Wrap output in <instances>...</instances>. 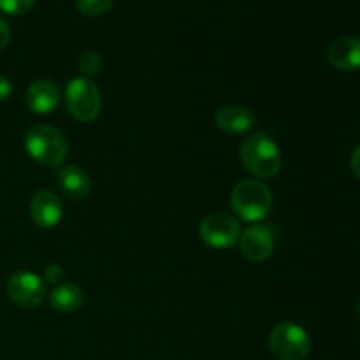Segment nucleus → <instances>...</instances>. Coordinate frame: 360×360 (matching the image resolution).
Here are the masks:
<instances>
[{
	"mask_svg": "<svg viewBox=\"0 0 360 360\" xmlns=\"http://www.w3.org/2000/svg\"><path fill=\"white\" fill-rule=\"evenodd\" d=\"M239 157L248 172L259 179H271L281 169V151L267 132H253L243 139Z\"/></svg>",
	"mask_w": 360,
	"mask_h": 360,
	"instance_id": "obj_1",
	"label": "nucleus"
},
{
	"mask_svg": "<svg viewBox=\"0 0 360 360\" xmlns=\"http://www.w3.org/2000/svg\"><path fill=\"white\" fill-rule=\"evenodd\" d=\"M25 151L44 167H60L69 153V141L62 130L48 123L30 127L23 137Z\"/></svg>",
	"mask_w": 360,
	"mask_h": 360,
	"instance_id": "obj_2",
	"label": "nucleus"
},
{
	"mask_svg": "<svg viewBox=\"0 0 360 360\" xmlns=\"http://www.w3.org/2000/svg\"><path fill=\"white\" fill-rule=\"evenodd\" d=\"M231 207L243 221L264 220L273 207V193L269 186L259 179H243L231 193Z\"/></svg>",
	"mask_w": 360,
	"mask_h": 360,
	"instance_id": "obj_3",
	"label": "nucleus"
},
{
	"mask_svg": "<svg viewBox=\"0 0 360 360\" xmlns=\"http://www.w3.org/2000/svg\"><path fill=\"white\" fill-rule=\"evenodd\" d=\"M65 105L67 111L77 122L90 123L101 115L102 95L97 84L90 77H74L65 86Z\"/></svg>",
	"mask_w": 360,
	"mask_h": 360,
	"instance_id": "obj_4",
	"label": "nucleus"
},
{
	"mask_svg": "<svg viewBox=\"0 0 360 360\" xmlns=\"http://www.w3.org/2000/svg\"><path fill=\"white\" fill-rule=\"evenodd\" d=\"M269 350L278 360H304L311 352V340L297 323L281 322L271 330Z\"/></svg>",
	"mask_w": 360,
	"mask_h": 360,
	"instance_id": "obj_5",
	"label": "nucleus"
},
{
	"mask_svg": "<svg viewBox=\"0 0 360 360\" xmlns=\"http://www.w3.org/2000/svg\"><path fill=\"white\" fill-rule=\"evenodd\" d=\"M200 239L204 245L214 250H229L239 243L241 238V225L232 214L211 213L200 221Z\"/></svg>",
	"mask_w": 360,
	"mask_h": 360,
	"instance_id": "obj_6",
	"label": "nucleus"
},
{
	"mask_svg": "<svg viewBox=\"0 0 360 360\" xmlns=\"http://www.w3.org/2000/svg\"><path fill=\"white\" fill-rule=\"evenodd\" d=\"M6 290L11 301L25 309L39 308L48 295L44 280L30 271H18L11 274Z\"/></svg>",
	"mask_w": 360,
	"mask_h": 360,
	"instance_id": "obj_7",
	"label": "nucleus"
},
{
	"mask_svg": "<svg viewBox=\"0 0 360 360\" xmlns=\"http://www.w3.org/2000/svg\"><path fill=\"white\" fill-rule=\"evenodd\" d=\"M239 248H241L245 259L250 262H264L271 257L274 250V234L267 225L253 224L241 232L239 238Z\"/></svg>",
	"mask_w": 360,
	"mask_h": 360,
	"instance_id": "obj_8",
	"label": "nucleus"
},
{
	"mask_svg": "<svg viewBox=\"0 0 360 360\" xmlns=\"http://www.w3.org/2000/svg\"><path fill=\"white\" fill-rule=\"evenodd\" d=\"M30 217L37 227H56L63 218L62 200L51 190H39L30 200Z\"/></svg>",
	"mask_w": 360,
	"mask_h": 360,
	"instance_id": "obj_9",
	"label": "nucleus"
},
{
	"mask_svg": "<svg viewBox=\"0 0 360 360\" xmlns=\"http://www.w3.org/2000/svg\"><path fill=\"white\" fill-rule=\"evenodd\" d=\"M25 104L35 115H49L60 104V90L53 81L37 79L27 88Z\"/></svg>",
	"mask_w": 360,
	"mask_h": 360,
	"instance_id": "obj_10",
	"label": "nucleus"
},
{
	"mask_svg": "<svg viewBox=\"0 0 360 360\" xmlns=\"http://www.w3.org/2000/svg\"><path fill=\"white\" fill-rule=\"evenodd\" d=\"M214 123H217V127L221 132L238 136V134H245L250 129H253L257 123V118L245 105L231 104L218 109L217 115H214Z\"/></svg>",
	"mask_w": 360,
	"mask_h": 360,
	"instance_id": "obj_11",
	"label": "nucleus"
},
{
	"mask_svg": "<svg viewBox=\"0 0 360 360\" xmlns=\"http://www.w3.org/2000/svg\"><path fill=\"white\" fill-rule=\"evenodd\" d=\"M327 62L338 70L350 72L360 69V37L336 39L327 49Z\"/></svg>",
	"mask_w": 360,
	"mask_h": 360,
	"instance_id": "obj_12",
	"label": "nucleus"
},
{
	"mask_svg": "<svg viewBox=\"0 0 360 360\" xmlns=\"http://www.w3.org/2000/svg\"><path fill=\"white\" fill-rule=\"evenodd\" d=\"M58 185L63 195H67L72 200L84 199L91 190L90 178L77 165H62L58 169Z\"/></svg>",
	"mask_w": 360,
	"mask_h": 360,
	"instance_id": "obj_13",
	"label": "nucleus"
},
{
	"mask_svg": "<svg viewBox=\"0 0 360 360\" xmlns=\"http://www.w3.org/2000/svg\"><path fill=\"white\" fill-rule=\"evenodd\" d=\"M84 295L77 285L60 283L49 294V304L58 313H74L83 306Z\"/></svg>",
	"mask_w": 360,
	"mask_h": 360,
	"instance_id": "obj_14",
	"label": "nucleus"
},
{
	"mask_svg": "<svg viewBox=\"0 0 360 360\" xmlns=\"http://www.w3.org/2000/svg\"><path fill=\"white\" fill-rule=\"evenodd\" d=\"M115 0H76V7L84 16H102L112 7Z\"/></svg>",
	"mask_w": 360,
	"mask_h": 360,
	"instance_id": "obj_15",
	"label": "nucleus"
},
{
	"mask_svg": "<svg viewBox=\"0 0 360 360\" xmlns=\"http://www.w3.org/2000/svg\"><path fill=\"white\" fill-rule=\"evenodd\" d=\"M102 58L97 51H84L77 60V69L84 74V77L95 76L101 70Z\"/></svg>",
	"mask_w": 360,
	"mask_h": 360,
	"instance_id": "obj_16",
	"label": "nucleus"
},
{
	"mask_svg": "<svg viewBox=\"0 0 360 360\" xmlns=\"http://www.w3.org/2000/svg\"><path fill=\"white\" fill-rule=\"evenodd\" d=\"M35 0H0V11L11 16H21L34 7Z\"/></svg>",
	"mask_w": 360,
	"mask_h": 360,
	"instance_id": "obj_17",
	"label": "nucleus"
},
{
	"mask_svg": "<svg viewBox=\"0 0 360 360\" xmlns=\"http://www.w3.org/2000/svg\"><path fill=\"white\" fill-rule=\"evenodd\" d=\"M65 276V271L60 264H48L44 267V273H42V280L44 283H51V285H60V281L63 280Z\"/></svg>",
	"mask_w": 360,
	"mask_h": 360,
	"instance_id": "obj_18",
	"label": "nucleus"
},
{
	"mask_svg": "<svg viewBox=\"0 0 360 360\" xmlns=\"http://www.w3.org/2000/svg\"><path fill=\"white\" fill-rule=\"evenodd\" d=\"M9 42H11V28L9 25H7V21L0 18V51H4V49L7 48Z\"/></svg>",
	"mask_w": 360,
	"mask_h": 360,
	"instance_id": "obj_19",
	"label": "nucleus"
},
{
	"mask_svg": "<svg viewBox=\"0 0 360 360\" xmlns=\"http://www.w3.org/2000/svg\"><path fill=\"white\" fill-rule=\"evenodd\" d=\"M13 94V83L6 76H0V102L7 101Z\"/></svg>",
	"mask_w": 360,
	"mask_h": 360,
	"instance_id": "obj_20",
	"label": "nucleus"
},
{
	"mask_svg": "<svg viewBox=\"0 0 360 360\" xmlns=\"http://www.w3.org/2000/svg\"><path fill=\"white\" fill-rule=\"evenodd\" d=\"M350 167H352V172H354V174L360 179V144L357 148H355L354 153H352Z\"/></svg>",
	"mask_w": 360,
	"mask_h": 360,
	"instance_id": "obj_21",
	"label": "nucleus"
},
{
	"mask_svg": "<svg viewBox=\"0 0 360 360\" xmlns=\"http://www.w3.org/2000/svg\"><path fill=\"white\" fill-rule=\"evenodd\" d=\"M357 311H359V316H360V302H359V308H357Z\"/></svg>",
	"mask_w": 360,
	"mask_h": 360,
	"instance_id": "obj_22",
	"label": "nucleus"
}]
</instances>
